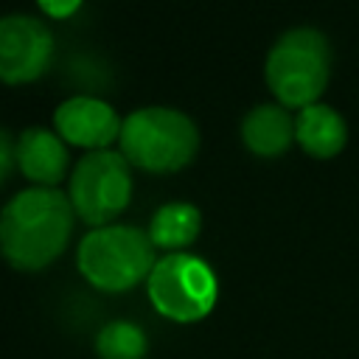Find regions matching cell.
Instances as JSON below:
<instances>
[{
    "instance_id": "1",
    "label": "cell",
    "mask_w": 359,
    "mask_h": 359,
    "mask_svg": "<svg viewBox=\"0 0 359 359\" xmlns=\"http://www.w3.org/2000/svg\"><path fill=\"white\" fill-rule=\"evenodd\" d=\"M73 202L50 185L17 191L0 210V252L17 269L34 272L53 264L73 233Z\"/></svg>"
},
{
    "instance_id": "2",
    "label": "cell",
    "mask_w": 359,
    "mask_h": 359,
    "mask_svg": "<svg viewBox=\"0 0 359 359\" xmlns=\"http://www.w3.org/2000/svg\"><path fill=\"white\" fill-rule=\"evenodd\" d=\"M121 154L146 171H177L199 149L196 123L177 107H137L121 123Z\"/></svg>"
},
{
    "instance_id": "3",
    "label": "cell",
    "mask_w": 359,
    "mask_h": 359,
    "mask_svg": "<svg viewBox=\"0 0 359 359\" xmlns=\"http://www.w3.org/2000/svg\"><path fill=\"white\" fill-rule=\"evenodd\" d=\"M154 244L146 230L132 224L93 227L76 252L79 272L101 292H126L146 280L154 266Z\"/></svg>"
},
{
    "instance_id": "4",
    "label": "cell",
    "mask_w": 359,
    "mask_h": 359,
    "mask_svg": "<svg viewBox=\"0 0 359 359\" xmlns=\"http://www.w3.org/2000/svg\"><path fill=\"white\" fill-rule=\"evenodd\" d=\"M328 81V42L314 28L286 31L266 53V84L283 107L317 104Z\"/></svg>"
},
{
    "instance_id": "5",
    "label": "cell",
    "mask_w": 359,
    "mask_h": 359,
    "mask_svg": "<svg viewBox=\"0 0 359 359\" xmlns=\"http://www.w3.org/2000/svg\"><path fill=\"white\" fill-rule=\"evenodd\" d=\"M149 300L171 323H196L208 317L219 297L213 269L191 252H165L146 278Z\"/></svg>"
},
{
    "instance_id": "6",
    "label": "cell",
    "mask_w": 359,
    "mask_h": 359,
    "mask_svg": "<svg viewBox=\"0 0 359 359\" xmlns=\"http://www.w3.org/2000/svg\"><path fill=\"white\" fill-rule=\"evenodd\" d=\"M129 160L115 149H93L81 154L70 171L67 196L73 210L93 227L112 224V219L132 199Z\"/></svg>"
},
{
    "instance_id": "7",
    "label": "cell",
    "mask_w": 359,
    "mask_h": 359,
    "mask_svg": "<svg viewBox=\"0 0 359 359\" xmlns=\"http://www.w3.org/2000/svg\"><path fill=\"white\" fill-rule=\"evenodd\" d=\"M53 56L50 28L31 14H3L0 17V79L3 81H31L36 79Z\"/></svg>"
},
{
    "instance_id": "8",
    "label": "cell",
    "mask_w": 359,
    "mask_h": 359,
    "mask_svg": "<svg viewBox=\"0 0 359 359\" xmlns=\"http://www.w3.org/2000/svg\"><path fill=\"white\" fill-rule=\"evenodd\" d=\"M121 118L118 109L90 93H79V95H67L65 101H59L56 112H53V126L56 132L76 146H87L93 149H107L118 135H121Z\"/></svg>"
},
{
    "instance_id": "9",
    "label": "cell",
    "mask_w": 359,
    "mask_h": 359,
    "mask_svg": "<svg viewBox=\"0 0 359 359\" xmlns=\"http://www.w3.org/2000/svg\"><path fill=\"white\" fill-rule=\"evenodd\" d=\"M17 165L34 185L56 188L70 165L67 140L48 126H28L17 137Z\"/></svg>"
},
{
    "instance_id": "10",
    "label": "cell",
    "mask_w": 359,
    "mask_h": 359,
    "mask_svg": "<svg viewBox=\"0 0 359 359\" xmlns=\"http://www.w3.org/2000/svg\"><path fill=\"white\" fill-rule=\"evenodd\" d=\"M241 137L250 151L275 157L289 149L294 137V118L280 104H258L241 121Z\"/></svg>"
},
{
    "instance_id": "11",
    "label": "cell",
    "mask_w": 359,
    "mask_h": 359,
    "mask_svg": "<svg viewBox=\"0 0 359 359\" xmlns=\"http://www.w3.org/2000/svg\"><path fill=\"white\" fill-rule=\"evenodd\" d=\"M294 137L314 157H334L348 137L345 121L328 104H309L294 118Z\"/></svg>"
},
{
    "instance_id": "12",
    "label": "cell",
    "mask_w": 359,
    "mask_h": 359,
    "mask_svg": "<svg viewBox=\"0 0 359 359\" xmlns=\"http://www.w3.org/2000/svg\"><path fill=\"white\" fill-rule=\"evenodd\" d=\"M202 227V213L196 205L191 202H165L151 213L149 222V238L154 247H163L168 252H182V247H188Z\"/></svg>"
},
{
    "instance_id": "13",
    "label": "cell",
    "mask_w": 359,
    "mask_h": 359,
    "mask_svg": "<svg viewBox=\"0 0 359 359\" xmlns=\"http://www.w3.org/2000/svg\"><path fill=\"white\" fill-rule=\"evenodd\" d=\"M149 339L140 325L129 320L107 323L95 337V351L101 359H143Z\"/></svg>"
},
{
    "instance_id": "14",
    "label": "cell",
    "mask_w": 359,
    "mask_h": 359,
    "mask_svg": "<svg viewBox=\"0 0 359 359\" xmlns=\"http://www.w3.org/2000/svg\"><path fill=\"white\" fill-rule=\"evenodd\" d=\"M14 163H17V140H11L6 129H0V182L8 177Z\"/></svg>"
},
{
    "instance_id": "15",
    "label": "cell",
    "mask_w": 359,
    "mask_h": 359,
    "mask_svg": "<svg viewBox=\"0 0 359 359\" xmlns=\"http://www.w3.org/2000/svg\"><path fill=\"white\" fill-rule=\"evenodd\" d=\"M36 3L50 17H67V14H73L81 6V0H36Z\"/></svg>"
}]
</instances>
